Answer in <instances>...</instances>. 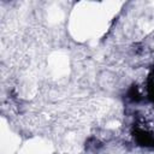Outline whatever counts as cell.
Returning a JSON list of instances; mask_svg holds the SVG:
<instances>
[{"label":"cell","instance_id":"obj_1","mask_svg":"<svg viewBox=\"0 0 154 154\" xmlns=\"http://www.w3.org/2000/svg\"><path fill=\"white\" fill-rule=\"evenodd\" d=\"M136 140L141 146L144 147H154V137L149 134L144 132L143 130H138L136 132Z\"/></svg>","mask_w":154,"mask_h":154}]
</instances>
